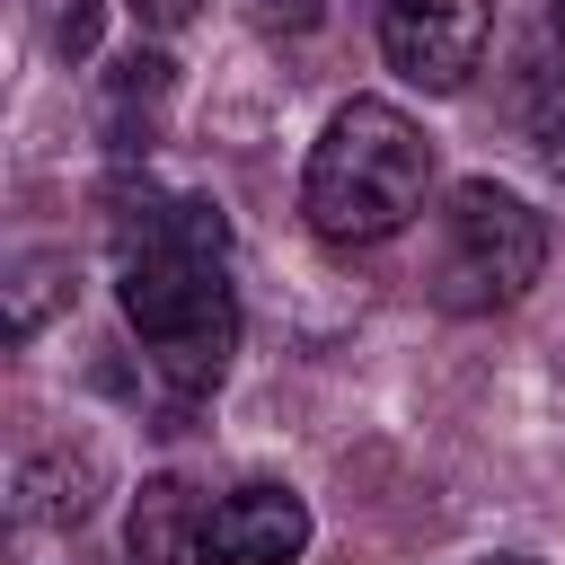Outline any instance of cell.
Masks as SVG:
<instances>
[{
  "label": "cell",
  "mask_w": 565,
  "mask_h": 565,
  "mask_svg": "<svg viewBox=\"0 0 565 565\" xmlns=\"http://www.w3.org/2000/svg\"><path fill=\"white\" fill-rule=\"evenodd\" d=\"M115 300L177 397H203L238 353L230 221L203 194H150L115 212Z\"/></svg>",
  "instance_id": "cell-1"
},
{
  "label": "cell",
  "mask_w": 565,
  "mask_h": 565,
  "mask_svg": "<svg viewBox=\"0 0 565 565\" xmlns=\"http://www.w3.org/2000/svg\"><path fill=\"white\" fill-rule=\"evenodd\" d=\"M433 194V141L406 106L388 97H344L309 150L300 177V212L327 247H380L397 238Z\"/></svg>",
  "instance_id": "cell-2"
},
{
  "label": "cell",
  "mask_w": 565,
  "mask_h": 565,
  "mask_svg": "<svg viewBox=\"0 0 565 565\" xmlns=\"http://www.w3.org/2000/svg\"><path fill=\"white\" fill-rule=\"evenodd\" d=\"M539 274H547V221L494 177L450 185L441 247H433V300L459 309V318H494V309L530 300Z\"/></svg>",
  "instance_id": "cell-3"
},
{
  "label": "cell",
  "mask_w": 565,
  "mask_h": 565,
  "mask_svg": "<svg viewBox=\"0 0 565 565\" xmlns=\"http://www.w3.org/2000/svg\"><path fill=\"white\" fill-rule=\"evenodd\" d=\"M494 44V0H380V53L406 88L450 97Z\"/></svg>",
  "instance_id": "cell-4"
},
{
  "label": "cell",
  "mask_w": 565,
  "mask_h": 565,
  "mask_svg": "<svg viewBox=\"0 0 565 565\" xmlns=\"http://www.w3.org/2000/svg\"><path fill=\"white\" fill-rule=\"evenodd\" d=\"M300 547H309V503L291 486H238L203 512L212 565H300Z\"/></svg>",
  "instance_id": "cell-5"
},
{
  "label": "cell",
  "mask_w": 565,
  "mask_h": 565,
  "mask_svg": "<svg viewBox=\"0 0 565 565\" xmlns=\"http://www.w3.org/2000/svg\"><path fill=\"white\" fill-rule=\"evenodd\" d=\"M124 565H212L203 556V503L185 477H141L124 521Z\"/></svg>",
  "instance_id": "cell-6"
},
{
  "label": "cell",
  "mask_w": 565,
  "mask_h": 565,
  "mask_svg": "<svg viewBox=\"0 0 565 565\" xmlns=\"http://www.w3.org/2000/svg\"><path fill=\"white\" fill-rule=\"evenodd\" d=\"M159 106H168V53H124L115 79H106V132H115V150H141V132H150Z\"/></svg>",
  "instance_id": "cell-7"
},
{
  "label": "cell",
  "mask_w": 565,
  "mask_h": 565,
  "mask_svg": "<svg viewBox=\"0 0 565 565\" xmlns=\"http://www.w3.org/2000/svg\"><path fill=\"white\" fill-rule=\"evenodd\" d=\"M18 494H26V503H18L26 521H88V503H97V459H88V450H79V459L53 450V459H35V468L18 477Z\"/></svg>",
  "instance_id": "cell-8"
},
{
  "label": "cell",
  "mask_w": 565,
  "mask_h": 565,
  "mask_svg": "<svg viewBox=\"0 0 565 565\" xmlns=\"http://www.w3.org/2000/svg\"><path fill=\"white\" fill-rule=\"evenodd\" d=\"M62 274V256H26L18 265V291H9V335H35L44 327V282Z\"/></svg>",
  "instance_id": "cell-9"
},
{
  "label": "cell",
  "mask_w": 565,
  "mask_h": 565,
  "mask_svg": "<svg viewBox=\"0 0 565 565\" xmlns=\"http://www.w3.org/2000/svg\"><path fill=\"white\" fill-rule=\"evenodd\" d=\"M132 18H141L150 35H177V26H194V18H203V0H132Z\"/></svg>",
  "instance_id": "cell-10"
},
{
  "label": "cell",
  "mask_w": 565,
  "mask_h": 565,
  "mask_svg": "<svg viewBox=\"0 0 565 565\" xmlns=\"http://www.w3.org/2000/svg\"><path fill=\"white\" fill-rule=\"evenodd\" d=\"M88 44H97V0H71V18H62V53L79 62Z\"/></svg>",
  "instance_id": "cell-11"
},
{
  "label": "cell",
  "mask_w": 565,
  "mask_h": 565,
  "mask_svg": "<svg viewBox=\"0 0 565 565\" xmlns=\"http://www.w3.org/2000/svg\"><path fill=\"white\" fill-rule=\"evenodd\" d=\"M256 26H318V0H256Z\"/></svg>",
  "instance_id": "cell-12"
},
{
  "label": "cell",
  "mask_w": 565,
  "mask_h": 565,
  "mask_svg": "<svg viewBox=\"0 0 565 565\" xmlns=\"http://www.w3.org/2000/svg\"><path fill=\"white\" fill-rule=\"evenodd\" d=\"M547 168L565 177V106H556V124H547Z\"/></svg>",
  "instance_id": "cell-13"
},
{
  "label": "cell",
  "mask_w": 565,
  "mask_h": 565,
  "mask_svg": "<svg viewBox=\"0 0 565 565\" xmlns=\"http://www.w3.org/2000/svg\"><path fill=\"white\" fill-rule=\"evenodd\" d=\"M477 565H539V556H477Z\"/></svg>",
  "instance_id": "cell-14"
},
{
  "label": "cell",
  "mask_w": 565,
  "mask_h": 565,
  "mask_svg": "<svg viewBox=\"0 0 565 565\" xmlns=\"http://www.w3.org/2000/svg\"><path fill=\"white\" fill-rule=\"evenodd\" d=\"M547 18H556V35H565V0H547Z\"/></svg>",
  "instance_id": "cell-15"
}]
</instances>
